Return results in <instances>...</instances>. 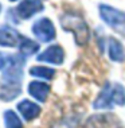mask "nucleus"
Returning a JSON list of instances; mask_svg holds the SVG:
<instances>
[{
	"label": "nucleus",
	"instance_id": "obj_8",
	"mask_svg": "<svg viewBox=\"0 0 125 128\" xmlns=\"http://www.w3.org/2000/svg\"><path fill=\"white\" fill-rule=\"evenodd\" d=\"M20 93L19 82H5L0 86V100L4 101H11L15 97H18Z\"/></svg>",
	"mask_w": 125,
	"mask_h": 128
},
{
	"label": "nucleus",
	"instance_id": "obj_13",
	"mask_svg": "<svg viewBox=\"0 0 125 128\" xmlns=\"http://www.w3.org/2000/svg\"><path fill=\"white\" fill-rule=\"evenodd\" d=\"M30 74L34 76V77L51 80L55 74V70L54 69H50V68H44V66H34V68L30 69Z\"/></svg>",
	"mask_w": 125,
	"mask_h": 128
},
{
	"label": "nucleus",
	"instance_id": "obj_5",
	"mask_svg": "<svg viewBox=\"0 0 125 128\" xmlns=\"http://www.w3.org/2000/svg\"><path fill=\"white\" fill-rule=\"evenodd\" d=\"M44 8L42 0H24L15 8V12L19 18L22 19H30L35 14L42 12Z\"/></svg>",
	"mask_w": 125,
	"mask_h": 128
},
{
	"label": "nucleus",
	"instance_id": "obj_15",
	"mask_svg": "<svg viewBox=\"0 0 125 128\" xmlns=\"http://www.w3.org/2000/svg\"><path fill=\"white\" fill-rule=\"evenodd\" d=\"M9 2H15V0H9Z\"/></svg>",
	"mask_w": 125,
	"mask_h": 128
},
{
	"label": "nucleus",
	"instance_id": "obj_7",
	"mask_svg": "<svg viewBox=\"0 0 125 128\" xmlns=\"http://www.w3.org/2000/svg\"><path fill=\"white\" fill-rule=\"evenodd\" d=\"M40 62H48V64H55V65H61L65 60V53L63 49L58 44H53V46L47 47L43 53H40L36 58Z\"/></svg>",
	"mask_w": 125,
	"mask_h": 128
},
{
	"label": "nucleus",
	"instance_id": "obj_9",
	"mask_svg": "<svg viewBox=\"0 0 125 128\" xmlns=\"http://www.w3.org/2000/svg\"><path fill=\"white\" fill-rule=\"evenodd\" d=\"M48 90H50V86H48L47 84H44V82L34 81V82H31L30 86H28V93L40 102L46 101Z\"/></svg>",
	"mask_w": 125,
	"mask_h": 128
},
{
	"label": "nucleus",
	"instance_id": "obj_11",
	"mask_svg": "<svg viewBox=\"0 0 125 128\" xmlns=\"http://www.w3.org/2000/svg\"><path fill=\"white\" fill-rule=\"evenodd\" d=\"M19 51L20 54L24 55V57H30V55L35 54L38 50H39V44L34 40L28 39V38L23 36L22 35V39H20V43H19Z\"/></svg>",
	"mask_w": 125,
	"mask_h": 128
},
{
	"label": "nucleus",
	"instance_id": "obj_14",
	"mask_svg": "<svg viewBox=\"0 0 125 128\" xmlns=\"http://www.w3.org/2000/svg\"><path fill=\"white\" fill-rule=\"evenodd\" d=\"M4 122H5V128H23L22 122L13 110H5Z\"/></svg>",
	"mask_w": 125,
	"mask_h": 128
},
{
	"label": "nucleus",
	"instance_id": "obj_4",
	"mask_svg": "<svg viewBox=\"0 0 125 128\" xmlns=\"http://www.w3.org/2000/svg\"><path fill=\"white\" fill-rule=\"evenodd\" d=\"M32 32L40 42H51L55 38L54 24L48 18L38 19L32 24Z\"/></svg>",
	"mask_w": 125,
	"mask_h": 128
},
{
	"label": "nucleus",
	"instance_id": "obj_6",
	"mask_svg": "<svg viewBox=\"0 0 125 128\" xmlns=\"http://www.w3.org/2000/svg\"><path fill=\"white\" fill-rule=\"evenodd\" d=\"M22 35L15 28L3 24L0 26V46L3 47H15L19 46Z\"/></svg>",
	"mask_w": 125,
	"mask_h": 128
},
{
	"label": "nucleus",
	"instance_id": "obj_10",
	"mask_svg": "<svg viewBox=\"0 0 125 128\" xmlns=\"http://www.w3.org/2000/svg\"><path fill=\"white\" fill-rule=\"evenodd\" d=\"M19 112L23 115L26 120H32L40 113V108L36 105L35 102H31L28 100H23L22 102L18 104Z\"/></svg>",
	"mask_w": 125,
	"mask_h": 128
},
{
	"label": "nucleus",
	"instance_id": "obj_1",
	"mask_svg": "<svg viewBox=\"0 0 125 128\" xmlns=\"http://www.w3.org/2000/svg\"><path fill=\"white\" fill-rule=\"evenodd\" d=\"M61 26L65 31H70L74 35L75 42L79 46H83V44L89 42L90 39L89 26L79 14L73 12V11L65 12L61 16Z\"/></svg>",
	"mask_w": 125,
	"mask_h": 128
},
{
	"label": "nucleus",
	"instance_id": "obj_3",
	"mask_svg": "<svg viewBox=\"0 0 125 128\" xmlns=\"http://www.w3.org/2000/svg\"><path fill=\"white\" fill-rule=\"evenodd\" d=\"M98 10L100 16L104 22L109 27H112L116 32L121 34L125 38V12L106 4H101L98 7Z\"/></svg>",
	"mask_w": 125,
	"mask_h": 128
},
{
	"label": "nucleus",
	"instance_id": "obj_2",
	"mask_svg": "<svg viewBox=\"0 0 125 128\" xmlns=\"http://www.w3.org/2000/svg\"><path fill=\"white\" fill-rule=\"evenodd\" d=\"M125 104V89L120 84H108L104 85L100 96L96 98V109H108L113 108V105H124Z\"/></svg>",
	"mask_w": 125,
	"mask_h": 128
},
{
	"label": "nucleus",
	"instance_id": "obj_16",
	"mask_svg": "<svg viewBox=\"0 0 125 128\" xmlns=\"http://www.w3.org/2000/svg\"><path fill=\"white\" fill-rule=\"evenodd\" d=\"M0 10H1V6H0Z\"/></svg>",
	"mask_w": 125,
	"mask_h": 128
},
{
	"label": "nucleus",
	"instance_id": "obj_12",
	"mask_svg": "<svg viewBox=\"0 0 125 128\" xmlns=\"http://www.w3.org/2000/svg\"><path fill=\"white\" fill-rule=\"evenodd\" d=\"M109 57L112 61L120 62L124 60V49L121 46V43L114 38L109 39Z\"/></svg>",
	"mask_w": 125,
	"mask_h": 128
}]
</instances>
